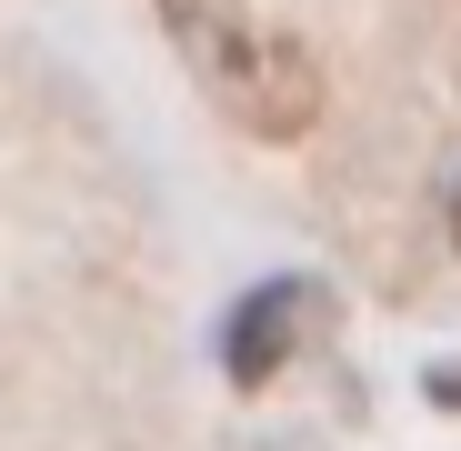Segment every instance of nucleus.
I'll use <instances>...</instances> for the list:
<instances>
[{"mask_svg": "<svg viewBox=\"0 0 461 451\" xmlns=\"http://www.w3.org/2000/svg\"><path fill=\"white\" fill-rule=\"evenodd\" d=\"M161 21H171V41H181V60H191V81L230 111L241 81H251V60H261L251 11H241V0H161Z\"/></svg>", "mask_w": 461, "mask_h": 451, "instance_id": "1", "label": "nucleus"}, {"mask_svg": "<svg viewBox=\"0 0 461 451\" xmlns=\"http://www.w3.org/2000/svg\"><path fill=\"white\" fill-rule=\"evenodd\" d=\"M230 121L261 131V140H301V131L321 121V70H312V50L281 41V31H261V60H251L241 101H230Z\"/></svg>", "mask_w": 461, "mask_h": 451, "instance_id": "2", "label": "nucleus"}, {"mask_svg": "<svg viewBox=\"0 0 461 451\" xmlns=\"http://www.w3.org/2000/svg\"><path fill=\"white\" fill-rule=\"evenodd\" d=\"M312 331V291L301 281H271V291H251L241 311H230V341H221V361H230V382H271V371L291 361V341Z\"/></svg>", "mask_w": 461, "mask_h": 451, "instance_id": "3", "label": "nucleus"}, {"mask_svg": "<svg viewBox=\"0 0 461 451\" xmlns=\"http://www.w3.org/2000/svg\"><path fill=\"white\" fill-rule=\"evenodd\" d=\"M451 251H461V191H451Z\"/></svg>", "mask_w": 461, "mask_h": 451, "instance_id": "4", "label": "nucleus"}]
</instances>
